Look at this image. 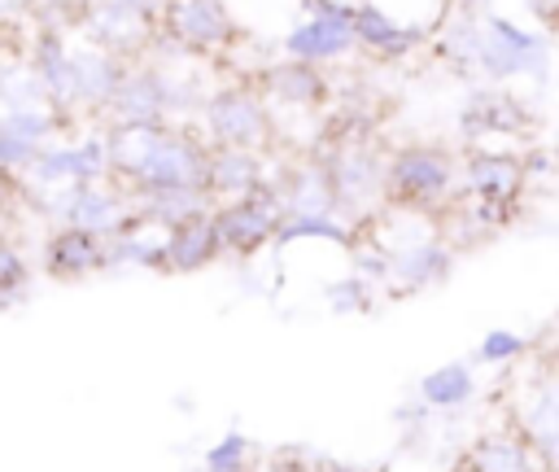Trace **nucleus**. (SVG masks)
Wrapping results in <instances>:
<instances>
[{"instance_id":"obj_29","label":"nucleus","mask_w":559,"mask_h":472,"mask_svg":"<svg viewBox=\"0 0 559 472\" xmlns=\"http://www.w3.org/2000/svg\"><path fill=\"white\" fill-rule=\"evenodd\" d=\"M0 105H4V114L48 105V87L31 61H4L0 66Z\"/></svg>"},{"instance_id":"obj_1","label":"nucleus","mask_w":559,"mask_h":472,"mask_svg":"<svg viewBox=\"0 0 559 472\" xmlns=\"http://www.w3.org/2000/svg\"><path fill=\"white\" fill-rule=\"evenodd\" d=\"M109 162L122 188L157 192V188H188L205 184L210 175V140L183 122H153V127H109Z\"/></svg>"},{"instance_id":"obj_3","label":"nucleus","mask_w":559,"mask_h":472,"mask_svg":"<svg viewBox=\"0 0 559 472\" xmlns=\"http://www.w3.org/2000/svg\"><path fill=\"white\" fill-rule=\"evenodd\" d=\"M463 166L445 144H402L389 153V205L393 210H437L450 201Z\"/></svg>"},{"instance_id":"obj_16","label":"nucleus","mask_w":559,"mask_h":472,"mask_svg":"<svg viewBox=\"0 0 559 472\" xmlns=\"http://www.w3.org/2000/svg\"><path fill=\"white\" fill-rule=\"evenodd\" d=\"M83 31L92 39V48H105V52H118V57H135L148 48V39H157V26L144 22L140 13L105 0L96 4L87 17H83Z\"/></svg>"},{"instance_id":"obj_4","label":"nucleus","mask_w":559,"mask_h":472,"mask_svg":"<svg viewBox=\"0 0 559 472\" xmlns=\"http://www.w3.org/2000/svg\"><path fill=\"white\" fill-rule=\"evenodd\" d=\"M39 201H44L39 210L57 227H83V232H96V236H118L140 214L135 192L122 188L114 175L100 179V184H66V188H57L52 197H39Z\"/></svg>"},{"instance_id":"obj_7","label":"nucleus","mask_w":559,"mask_h":472,"mask_svg":"<svg viewBox=\"0 0 559 472\" xmlns=\"http://www.w3.org/2000/svg\"><path fill=\"white\" fill-rule=\"evenodd\" d=\"M280 223H284V205H280L275 179L262 192H249V197L214 205V227L223 236V249L236 253V258H253L262 245H275Z\"/></svg>"},{"instance_id":"obj_33","label":"nucleus","mask_w":559,"mask_h":472,"mask_svg":"<svg viewBox=\"0 0 559 472\" xmlns=\"http://www.w3.org/2000/svg\"><path fill=\"white\" fill-rule=\"evenodd\" d=\"M524 337L520 332H511V328H493V332H485V341L476 345V358L480 363H511V358H520L524 354Z\"/></svg>"},{"instance_id":"obj_37","label":"nucleus","mask_w":559,"mask_h":472,"mask_svg":"<svg viewBox=\"0 0 559 472\" xmlns=\"http://www.w3.org/2000/svg\"><path fill=\"white\" fill-rule=\"evenodd\" d=\"M524 9H528L537 22H550V26H559V0H524Z\"/></svg>"},{"instance_id":"obj_23","label":"nucleus","mask_w":559,"mask_h":472,"mask_svg":"<svg viewBox=\"0 0 559 472\" xmlns=\"http://www.w3.org/2000/svg\"><path fill=\"white\" fill-rule=\"evenodd\" d=\"M135 205H140V219H148V223H157V227L175 232V227H183V223H192V219L214 214V192H210L205 184H188V188H157V192H140V197H135Z\"/></svg>"},{"instance_id":"obj_28","label":"nucleus","mask_w":559,"mask_h":472,"mask_svg":"<svg viewBox=\"0 0 559 472\" xmlns=\"http://www.w3.org/2000/svg\"><path fill=\"white\" fill-rule=\"evenodd\" d=\"M472 393H476V376L467 363H445L419 380V398L437 411H454V406L472 402Z\"/></svg>"},{"instance_id":"obj_31","label":"nucleus","mask_w":559,"mask_h":472,"mask_svg":"<svg viewBox=\"0 0 559 472\" xmlns=\"http://www.w3.org/2000/svg\"><path fill=\"white\" fill-rule=\"evenodd\" d=\"M39 153H44V149H35L31 140H22V135L0 118V170H9V175H26V170L35 166Z\"/></svg>"},{"instance_id":"obj_11","label":"nucleus","mask_w":559,"mask_h":472,"mask_svg":"<svg viewBox=\"0 0 559 472\" xmlns=\"http://www.w3.org/2000/svg\"><path fill=\"white\" fill-rule=\"evenodd\" d=\"M275 192H280V205H284V219L336 214V188H332V175H328L323 153H310V157L288 162L280 170V179H275Z\"/></svg>"},{"instance_id":"obj_36","label":"nucleus","mask_w":559,"mask_h":472,"mask_svg":"<svg viewBox=\"0 0 559 472\" xmlns=\"http://www.w3.org/2000/svg\"><path fill=\"white\" fill-rule=\"evenodd\" d=\"M114 4H122V9H131V13H140L144 22H153V26H157L170 0H114Z\"/></svg>"},{"instance_id":"obj_8","label":"nucleus","mask_w":559,"mask_h":472,"mask_svg":"<svg viewBox=\"0 0 559 472\" xmlns=\"http://www.w3.org/2000/svg\"><path fill=\"white\" fill-rule=\"evenodd\" d=\"M476 70L498 83L520 74H546V44L537 31H524L507 17H485L476 44Z\"/></svg>"},{"instance_id":"obj_13","label":"nucleus","mask_w":559,"mask_h":472,"mask_svg":"<svg viewBox=\"0 0 559 472\" xmlns=\"http://www.w3.org/2000/svg\"><path fill=\"white\" fill-rule=\"evenodd\" d=\"M354 35H358V48L384 57V61H402L406 52H415L424 39H428V26L419 22H397L393 13H384L380 4L362 0L354 4Z\"/></svg>"},{"instance_id":"obj_19","label":"nucleus","mask_w":559,"mask_h":472,"mask_svg":"<svg viewBox=\"0 0 559 472\" xmlns=\"http://www.w3.org/2000/svg\"><path fill=\"white\" fill-rule=\"evenodd\" d=\"M44 271L52 280H83L92 271H105V236L83 227H52L44 245Z\"/></svg>"},{"instance_id":"obj_40","label":"nucleus","mask_w":559,"mask_h":472,"mask_svg":"<svg viewBox=\"0 0 559 472\" xmlns=\"http://www.w3.org/2000/svg\"><path fill=\"white\" fill-rule=\"evenodd\" d=\"M310 472H354V468H349V463H332V459H319Z\"/></svg>"},{"instance_id":"obj_2","label":"nucleus","mask_w":559,"mask_h":472,"mask_svg":"<svg viewBox=\"0 0 559 472\" xmlns=\"http://www.w3.org/2000/svg\"><path fill=\"white\" fill-rule=\"evenodd\" d=\"M332 188H336V214L354 227L376 223L380 210H389V153H380L367 135L332 140L323 153Z\"/></svg>"},{"instance_id":"obj_34","label":"nucleus","mask_w":559,"mask_h":472,"mask_svg":"<svg viewBox=\"0 0 559 472\" xmlns=\"http://www.w3.org/2000/svg\"><path fill=\"white\" fill-rule=\"evenodd\" d=\"M328 302H332V310H367L371 306L367 275H345V280L328 284Z\"/></svg>"},{"instance_id":"obj_35","label":"nucleus","mask_w":559,"mask_h":472,"mask_svg":"<svg viewBox=\"0 0 559 472\" xmlns=\"http://www.w3.org/2000/svg\"><path fill=\"white\" fill-rule=\"evenodd\" d=\"M13 205H17V175L0 170V236H4L9 223H13Z\"/></svg>"},{"instance_id":"obj_27","label":"nucleus","mask_w":559,"mask_h":472,"mask_svg":"<svg viewBox=\"0 0 559 472\" xmlns=\"http://www.w3.org/2000/svg\"><path fill=\"white\" fill-rule=\"evenodd\" d=\"M472 459L480 463V472H542L546 468V459L533 450V441L524 437V428L485 433L472 446Z\"/></svg>"},{"instance_id":"obj_25","label":"nucleus","mask_w":559,"mask_h":472,"mask_svg":"<svg viewBox=\"0 0 559 472\" xmlns=\"http://www.w3.org/2000/svg\"><path fill=\"white\" fill-rule=\"evenodd\" d=\"M74 70H79V105H87L92 114H105L131 66L118 52L83 48V52H74Z\"/></svg>"},{"instance_id":"obj_38","label":"nucleus","mask_w":559,"mask_h":472,"mask_svg":"<svg viewBox=\"0 0 559 472\" xmlns=\"http://www.w3.org/2000/svg\"><path fill=\"white\" fill-rule=\"evenodd\" d=\"M301 9H306V17H314V13H354V4H345V0H301Z\"/></svg>"},{"instance_id":"obj_9","label":"nucleus","mask_w":559,"mask_h":472,"mask_svg":"<svg viewBox=\"0 0 559 472\" xmlns=\"http://www.w3.org/2000/svg\"><path fill=\"white\" fill-rule=\"evenodd\" d=\"M109 175H114L109 140L92 131V135H83L74 144H48L22 179L31 188H66V184H100Z\"/></svg>"},{"instance_id":"obj_6","label":"nucleus","mask_w":559,"mask_h":472,"mask_svg":"<svg viewBox=\"0 0 559 472\" xmlns=\"http://www.w3.org/2000/svg\"><path fill=\"white\" fill-rule=\"evenodd\" d=\"M157 35L183 52L218 57L240 39V26L223 0H170L157 22Z\"/></svg>"},{"instance_id":"obj_5","label":"nucleus","mask_w":559,"mask_h":472,"mask_svg":"<svg viewBox=\"0 0 559 472\" xmlns=\"http://www.w3.org/2000/svg\"><path fill=\"white\" fill-rule=\"evenodd\" d=\"M201 131L210 144H240V149H266L275 135L271 105L258 87H223L205 96L201 105Z\"/></svg>"},{"instance_id":"obj_18","label":"nucleus","mask_w":559,"mask_h":472,"mask_svg":"<svg viewBox=\"0 0 559 472\" xmlns=\"http://www.w3.org/2000/svg\"><path fill=\"white\" fill-rule=\"evenodd\" d=\"M266 101H280V105H293V109H319L328 105L332 87L323 79V70L314 61H275L262 70V87H258Z\"/></svg>"},{"instance_id":"obj_12","label":"nucleus","mask_w":559,"mask_h":472,"mask_svg":"<svg viewBox=\"0 0 559 472\" xmlns=\"http://www.w3.org/2000/svg\"><path fill=\"white\" fill-rule=\"evenodd\" d=\"M349 48H358V35H354V13H314V17H301L288 35H284V52L293 61H336L345 57Z\"/></svg>"},{"instance_id":"obj_22","label":"nucleus","mask_w":559,"mask_h":472,"mask_svg":"<svg viewBox=\"0 0 559 472\" xmlns=\"http://www.w3.org/2000/svg\"><path fill=\"white\" fill-rule=\"evenodd\" d=\"M166 227L148 223L135 214L118 236H105V271L114 267H144V271H166Z\"/></svg>"},{"instance_id":"obj_24","label":"nucleus","mask_w":559,"mask_h":472,"mask_svg":"<svg viewBox=\"0 0 559 472\" xmlns=\"http://www.w3.org/2000/svg\"><path fill=\"white\" fill-rule=\"evenodd\" d=\"M223 249V236L214 227V214L205 219H192L183 227H175L166 236V275H192V271H205Z\"/></svg>"},{"instance_id":"obj_20","label":"nucleus","mask_w":559,"mask_h":472,"mask_svg":"<svg viewBox=\"0 0 559 472\" xmlns=\"http://www.w3.org/2000/svg\"><path fill=\"white\" fill-rule=\"evenodd\" d=\"M393 253V267H389V280L397 293H415V288H428V284H441L454 267V253L445 240L437 236H424V240H411L402 249H389Z\"/></svg>"},{"instance_id":"obj_39","label":"nucleus","mask_w":559,"mask_h":472,"mask_svg":"<svg viewBox=\"0 0 559 472\" xmlns=\"http://www.w3.org/2000/svg\"><path fill=\"white\" fill-rule=\"evenodd\" d=\"M450 472H480V463H476V459H472V450H467V455H459V459L450 463Z\"/></svg>"},{"instance_id":"obj_10","label":"nucleus","mask_w":559,"mask_h":472,"mask_svg":"<svg viewBox=\"0 0 559 472\" xmlns=\"http://www.w3.org/2000/svg\"><path fill=\"white\" fill-rule=\"evenodd\" d=\"M109 127H153L170 122V74L157 66H131L118 96L105 109Z\"/></svg>"},{"instance_id":"obj_41","label":"nucleus","mask_w":559,"mask_h":472,"mask_svg":"<svg viewBox=\"0 0 559 472\" xmlns=\"http://www.w3.org/2000/svg\"><path fill=\"white\" fill-rule=\"evenodd\" d=\"M441 4H454V9H472V4H480V0H441Z\"/></svg>"},{"instance_id":"obj_21","label":"nucleus","mask_w":559,"mask_h":472,"mask_svg":"<svg viewBox=\"0 0 559 472\" xmlns=\"http://www.w3.org/2000/svg\"><path fill=\"white\" fill-rule=\"evenodd\" d=\"M463 188L476 201H520L524 162L515 153H467V162H463Z\"/></svg>"},{"instance_id":"obj_30","label":"nucleus","mask_w":559,"mask_h":472,"mask_svg":"<svg viewBox=\"0 0 559 472\" xmlns=\"http://www.w3.org/2000/svg\"><path fill=\"white\" fill-rule=\"evenodd\" d=\"M26 284H31V267L22 258V249L9 240V232L0 236V310L17 306L26 297Z\"/></svg>"},{"instance_id":"obj_32","label":"nucleus","mask_w":559,"mask_h":472,"mask_svg":"<svg viewBox=\"0 0 559 472\" xmlns=\"http://www.w3.org/2000/svg\"><path fill=\"white\" fill-rule=\"evenodd\" d=\"M249 468V441L245 433H227L218 446L205 450V472H245Z\"/></svg>"},{"instance_id":"obj_15","label":"nucleus","mask_w":559,"mask_h":472,"mask_svg":"<svg viewBox=\"0 0 559 472\" xmlns=\"http://www.w3.org/2000/svg\"><path fill=\"white\" fill-rule=\"evenodd\" d=\"M520 428L533 441V450L559 472V371L533 376L520 406Z\"/></svg>"},{"instance_id":"obj_14","label":"nucleus","mask_w":559,"mask_h":472,"mask_svg":"<svg viewBox=\"0 0 559 472\" xmlns=\"http://www.w3.org/2000/svg\"><path fill=\"white\" fill-rule=\"evenodd\" d=\"M266 179V162L258 149H240V144H210V175L205 188L214 192V201H236L249 192H262Z\"/></svg>"},{"instance_id":"obj_17","label":"nucleus","mask_w":559,"mask_h":472,"mask_svg":"<svg viewBox=\"0 0 559 472\" xmlns=\"http://www.w3.org/2000/svg\"><path fill=\"white\" fill-rule=\"evenodd\" d=\"M31 66L39 70L44 87H48V105L66 118L70 109H79V70H74V52L66 48L61 31H39L35 48H31Z\"/></svg>"},{"instance_id":"obj_26","label":"nucleus","mask_w":559,"mask_h":472,"mask_svg":"<svg viewBox=\"0 0 559 472\" xmlns=\"http://www.w3.org/2000/svg\"><path fill=\"white\" fill-rule=\"evenodd\" d=\"M463 135H515L528 127V109L507 92H476L463 109Z\"/></svg>"}]
</instances>
